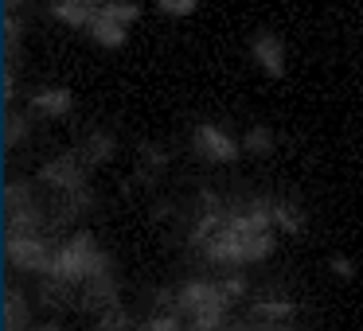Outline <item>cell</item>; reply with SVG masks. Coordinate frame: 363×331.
Returning a JSON list of instances; mask_svg holds the SVG:
<instances>
[{
    "label": "cell",
    "mask_w": 363,
    "mask_h": 331,
    "mask_svg": "<svg viewBox=\"0 0 363 331\" xmlns=\"http://www.w3.org/2000/svg\"><path fill=\"white\" fill-rule=\"evenodd\" d=\"M102 16H110V20H118V24H137V20H141V4H137V0H110V4H102Z\"/></svg>",
    "instance_id": "cell-20"
},
{
    "label": "cell",
    "mask_w": 363,
    "mask_h": 331,
    "mask_svg": "<svg viewBox=\"0 0 363 331\" xmlns=\"http://www.w3.org/2000/svg\"><path fill=\"white\" fill-rule=\"evenodd\" d=\"M59 242L43 230V234H4V257L12 261V269L32 277H48L55 265Z\"/></svg>",
    "instance_id": "cell-3"
},
{
    "label": "cell",
    "mask_w": 363,
    "mask_h": 331,
    "mask_svg": "<svg viewBox=\"0 0 363 331\" xmlns=\"http://www.w3.org/2000/svg\"><path fill=\"white\" fill-rule=\"evenodd\" d=\"M32 141V113H12L4 117V149H20Z\"/></svg>",
    "instance_id": "cell-16"
},
{
    "label": "cell",
    "mask_w": 363,
    "mask_h": 331,
    "mask_svg": "<svg viewBox=\"0 0 363 331\" xmlns=\"http://www.w3.org/2000/svg\"><path fill=\"white\" fill-rule=\"evenodd\" d=\"M79 152L90 164V172H94V168H106L113 156H118V137L106 133V129H90V133L79 141Z\"/></svg>",
    "instance_id": "cell-8"
},
{
    "label": "cell",
    "mask_w": 363,
    "mask_h": 331,
    "mask_svg": "<svg viewBox=\"0 0 363 331\" xmlns=\"http://www.w3.org/2000/svg\"><path fill=\"white\" fill-rule=\"evenodd\" d=\"M191 144H196V152L207 160V164H235L238 156H242V141H235L230 133H223L219 125H199L196 137H191Z\"/></svg>",
    "instance_id": "cell-6"
},
{
    "label": "cell",
    "mask_w": 363,
    "mask_h": 331,
    "mask_svg": "<svg viewBox=\"0 0 363 331\" xmlns=\"http://www.w3.org/2000/svg\"><path fill=\"white\" fill-rule=\"evenodd\" d=\"M28 331H59V323H32Z\"/></svg>",
    "instance_id": "cell-24"
},
{
    "label": "cell",
    "mask_w": 363,
    "mask_h": 331,
    "mask_svg": "<svg viewBox=\"0 0 363 331\" xmlns=\"http://www.w3.org/2000/svg\"><path fill=\"white\" fill-rule=\"evenodd\" d=\"M102 269H113L110 253L98 250V242H94V234H90V230H74V234L55 250V265H51V273L63 277L67 284H74V289H79L86 277L102 273Z\"/></svg>",
    "instance_id": "cell-2"
},
{
    "label": "cell",
    "mask_w": 363,
    "mask_h": 331,
    "mask_svg": "<svg viewBox=\"0 0 363 331\" xmlns=\"http://www.w3.org/2000/svg\"><path fill=\"white\" fill-rule=\"evenodd\" d=\"M230 292L223 281H207V277H196V281L180 284L176 289V312L184 315L188 331H219L230 315Z\"/></svg>",
    "instance_id": "cell-1"
},
{
    "label": "cell",
    "mask_w": 363,
    "mask_h": 331,
    "mask_svg": "<svg viewBox=\"0 0 363 331\" xmlns=\"http://www.w3.org/2000/svg\"><path fill=\"white\" fill-rule=\"evenodd\" d=\"M293 312H297V304H293V300H281V296H262L250 304V315L262 323H285V320H293Z\"/></svg>",
    "instance_id": "cell-13"
},
{
    "label": "cell",
    "mask_w": 363,
    "mask_h": 331,
    "mask_svg": "<svg viewBox=\"0 0 363 331\" xmlns=\"http://www.w3.org/2000/svg\"><path fill=\"white\" fill-rule=\"evenodd\" d=\"M157 8L164 12V16H172V20H188L191 12L199 8V0H157Z\"/></svg>",
    "instance_id": "cell-22"
},
{
    "label": "cell",
    "mask_w": 363,
    "mask_h": 331,
    "mask_svg": "<svg viewBox=\"0 0 363 331\" xmlns=\"http://www.w3.org/2000/svg\"><path fill=\"white\" fill-rule=\"evenodd\" d=\"M250 59L269 74V79H285V43L274 32H258L250 40Z\"/></svg>",
    "instance_id": "cell-7"
},
{
    "label": "cell",
    "mask_w": 363,
    "mask_h": 331,
    "mask_svg": "<svg viewBox=\"0 0 363 331\" xmlns=\"http://www.w3.org/2000/svg\"><path fill=\"white\" fill-rule=\"evenodd\" d=\"M32 327V300H28L24 289L12 284L4 292V331H28Z\"/></svg>",
    "instance_id": "cell-10"
},
{
    "label": "cell",
    "mask_w": 363,
    "mask_h": 331,
    "mask_svg": "<svg viewBox=\"0 0 363 331\" xmlns=\"http://www.w3.org/2000/svg\"><path fill=\"white\" fill-rule=\"evenodd\" d=\"M82 4H86V8H94V12H98V8H102V4H110V0H82Z\"/></svg>",
    "instance_id": "cell-25"
},
{
    "label": "cell",
    "mask_w": 363,
    "mask_h": 331,
    "mask_svg": "<svg viewBox=\"0 0 363 331\" xmlns=\"http://www.w3.org/2000/svg\"><path fill=\"white\" fill-rule=\"evenodd\" d=\"M328 265H332V273H336L340 281H352V277H355V261H352V257H340V253H336Z\"/></svg>",
    "instance_id": "cell-23"
},
{
    "label": "cell",
    "mask_w": 363,
    "mask_h": 331,
    "mask_svg": "<svg viewBox=\"0 0 363 331\" xmlns=\"http://www.w3.org/2000/svg\"><path fill=\"white\" fill-rule=\"evenodd\" d=\"M32 207H43V199L35 195V183L32 180H9V187H4V214L32 211Z\"/></svg>",
    "instance_id": "cell-12"
},
{
    "label": "cell",
    "mask_w": 363,
    "mask_h": 331,
    "mask_svg": "<svg viewBox=\"0 0 363 331\" xmlns=\"http://www.w3.org/2000/svg\"><path fill=\"white\" fill-rule=\"evenodd\" d=\"M274 226L281 230V234H301V230H305V214H301V207L274 203Z\"/></svg>",
    "instance_id": "cell-18"
},
{
    "label": "cell",
    "mask_w": 363,
    "mask_h": 331,
    "mask_svg": "<svg viewBox=\"0 0 363 331\" xmlns=\"http://www.w3.org/2000/svg\"><path fill=\"white\" fill-rule=\"evenodd\" d=\"M121 304V284H118V273L113 269H102V273L86 277V281L79 284V308L82 312H110V308Z\"/></svg>",
    "instance_id": "cell-5"
},
{
    "label": "cell",
    "mask_w": 363,
    "mask_h": 331,
    "mask_svg": "<svg viewBox=\"0 0 363 331\" xmlns=\"http://www.w3.org/2000/svg\"><path fill=\"white\" fill-rule=\"evenodd\" d=\"M40 183H48L55 195H67V191H79L90 183V164L82 160L79 149L71 152H59V156H51L48 164L40 168Z\"/></svg>",
    "instance_id": "cell-4"
},
{
    "label": "cell",
    "mask_w": 363,
    "mask_h": 331,
    "mask_svg": "<svg viewBox=\"0 0 363 331\" xmlns=\"http://www.w3.org/2000/svg\"><path fill=\"white\" fill-rule=\"evenodd\" d=\"M32 110L40 113V117L59 121V117H67V113L74 110V94L67 86H43V90L32 94Z\"/></svg>",
    "instance_id": "cell-9"
},
{
    "label": "cell",
    "mask_w": 363,
    "mask_h": 331,
    "mask_svg": "<svg viewBox=\"0 0 363 331\" xmlns=\"http://www.w3.org/2000/svg\"><path fill=\"white\" fill-rule=\"evenodd\" d=\"M98 320V331H133V320L125 315V308H110V312H102V315H94Z\"/></svg>",
    "instance_id": "cell-21"
},
{
    "label": "cell",
    "mask_w": 363,
    "mask_h": 331,
    "mask_svg": "<svg viewBox=\"0 0 363 331\" xmlns=\"http://www.w3.org/2000/svg\"><path fill=\"white\" fill-rule=\"evenodd\" d=\"M274 144H277V137H274V129H269V125H250V129H246V137H242V149L250 152V156H269Z\"/></svg>",
    "instance_id": "cell-17"
},
{
    "label": "cell",
    "mask_w": 363,
    "mask_h": 331,
    "mask_svg": "<svg viewBox=\"0 0 363 331\" xmlns=\"http://www.w3.org/2000/svg\"><path fill=\"white\" fill-rule=\"evenodd\" d=\"M90 40L98 43V47H106V51H118V47H125V40H129V28L125 24H118V20H110V16H102L98 12L94 20H90Z\"/></svg>",
    "instance_id": "cell-11"
},
{
    "label": "cell",
    "mask_w": 363,
    "mask_h": 331,
    "mask_svg": "<svg viewBox=\"0 0 363 331\" xmlns=\"http://www.w3.org/2000/svg\"><path fill=\"white\" fill-rule=\"evenodd\" d=\"M94 16L98 12L86 8L82 0H55V4H51V20H59V24H67V28H90Z\"/></svg>",
    "instance_id": "cell-15"
},
{
    "label": "cell",
    "mask_w": 363,
    "mask_h": 331,
    "mask_svg": "<svg viewBox=\"0 0 363 331\" xmlns=\"http://www.w3.org/2000/svg\"><path fill=\"white\" fill-rule=\"evenodd\" d=\"M137 156H141V164H137V180L141 183H157L160 175H164V168H168V152L164 149H157V144H141Z\"/></svg>",
    "instance_id": "cell-14"
},
{
    "label": "cell",
    "mask_w": 363,
    "mask_h": 331,
    "mask_svg": "<svg viewBox=\"0 0 363 331\" xmlns=\"http://www.w3.org/2000/svg\"><path fill=\"white\" fill-rule=\"evenodd\" d=\"M137 331H188V323L176 308H157V315H149Z\"/></svg>",
    "instance_id": "cell-19"
}]
</instances>
